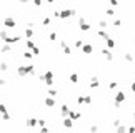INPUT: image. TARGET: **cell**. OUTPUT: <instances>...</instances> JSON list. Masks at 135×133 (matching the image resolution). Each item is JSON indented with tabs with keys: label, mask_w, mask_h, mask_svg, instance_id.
Returning <instances> with one entry per match:
<instances>
[{
	"label": "cell",
	"mask_w": 135,
	"mask_h": 133,
	"mask_svg": "<svg viewBox=\"0 0 135 133\" xmlns=\"http://www.w3.org/2000/svg\"><path fill=\"white\" fill-rule=\"evenodd\" d=\"M42 3V0H35V5H40Z\"/></svg>",
	"instance_id": "3"
},
{
	"label": "cell",
	"mask_w": 135,
	"mask_h": 133,
	"mask_svg": "<svg viewBox=\"0 0 135 133\" xmlns=\"http://www.w3.org/2000/svg\"><path fill=\"white\" fill-rule=\"evenodd\" d=\"M3 23H5V25L9 27V28H12V27H15V20H12V18H7V20H5Z\"/></svg>",
	"instance_id": "1"
},
{
	"label": "cell",
	"mask_w": 135,
	"mask_h": 133,
	"mask_svg": "<svg viewBox=\"0 0 135 133\" xmlns=\"http://www.w3.org/2000/svg\"><path fill=\"white\" fill-rule=\"evenodd\" d=\"M27 47H28V48H33V47H35V45H33V42H30V40H27Z\"/></svg>",
	"instance_id": "2"
}]
</instances>
